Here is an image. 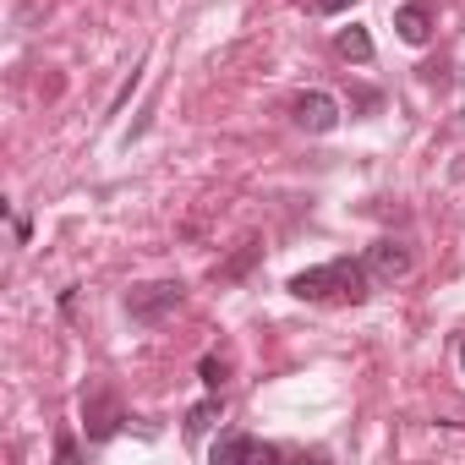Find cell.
<instances>
[{
    "instance_id": "obj_5",
    "label": "cell",
    "mask_w": 465,
    "mask_h": 465,
    "mask_svg": "<svg viewBox=\"0 0 465 465\" xmlns=\"http://www.w3.org/2000/svg\"><path fill=\"white\" fill-rule=\"evenodd\" d=\"M411 247L405 242H394V236H383V242H372L367 247V269H372V280H405L411 274Z\"/></svg>"
},
{
    "instance_id": "obj_12",
    "label": "cell",
    "mask_w": 465,
    "mask_h": 465,
    "mask_svg": "<svg viewBox=\"0 0 465 465\" xmlns=\"http://www.w3.org/2000/svg\"><path fill=\"white\" fill-rule=\"evenodd\" d=\"M351 104H356L361 115H372V110L383 104V94H372V88H356V94H351Z\"/></svg>"
},
{
    "instance_id": "obj_15",
    "label": "cell",
    "mask_w": 465,
    "mask_h": 465,
    "mask_svg": "<svg viewBox=\"0 0 465 465\" xmlns=\"http://www.w3.org/2000/svg\"><path fill=\"white\" fill-rule=\"evenodd\" d=\"M454 175H460V181H465V159H460V164H454Z\"/></svg>"
},
{
    "instance_id": "obj_10",
    "label": "cell",
    "mask_w": 465,
    "mask_h": 465,
    "mask_svg": "<svg viewBox=\"0 0 465 465\" xmlns=\"http://www.w3.org/2000/svg\"><path fill=\"white\" fill-rule=\"evenodd\" d=\"M340 55L345 61H372V39H367V28H340Z\"/></svg>"
},
{
    "instance_id": "obj_1",
    "label": "cell",
    "mask_w": 465,
    "mask_h": 465,
    "mask_svg": "<svg viewBox=\"0 0 465 465\" xmlns=\"http://www.w3.org/2000/svg\"><path fill=\"white\" fill-rule=\"evenodd\" d=\"M291 296L302 302H367L372 296V269L356 263V258H334V263H318V269H302L291 280Z\"/></svg>"
},
{
    "instance_id": "obj_16",
    "label": "cell",
    "mask_w": 465,
    "mask_h": 465,
    "mask_svg": "<svg viewBox=\"0 0 465 465\" xmlns=\"http://www.w3.org/2000/svg\"><path fill=\"white\" fill-rule=\"evenodd\" d=\"M460 367H465V345H460Z\"/></svg>"
},
{
    "instance_id": "obj_14",
    "label": "cell",
    "mask_w": 465,
    "mask_h": 465,
    "mask_svg": "<svg viewBox=\"0 0 465 465\" xmlns=\"http://www.w3.org/2000/svg\"><path fill=\"white\" fill-rule=\"evenodd\" d=\"M55 460H66V465H72V460H77V443H72V438H61V443H55Z\"/></svg>"
},
{
    "instance_id": "obj_13",
    "label": "cell",
    "mask_w": 465,
    "mask_h": 465,
    "mask_svg": "<svg viewBox=\"0 0 465 465\" xmlns=\"http://www.w3.org/2000/svg\"><path fill=\"white\" fill-rule=\"evenodd\" d=\"M312 6H318L323 17H340V12H351V6H356V0H312Z\"/></svg>"
},
{
    "instance_id": "obj_3",
    "label": "cell",
    "mask_w": 465,
    "mask_h": 465,
    "mask_svg": "<svg viewBox=\"0 0 465 465\" xmlns=\"http://www.w3.org/2000/svg\"><path fill=\"white\" fill-rule=\"evenodd\" d=\"M181 296H186V285L181 280H159V285H137L132 296H126V312H132V323H143V329H153V323H164L175 307H181Z\"/></svg>"
},
{
    "instance_id": "obj_6",
    "label": "cell",
    "mask_w": 465,
    "mask_h": 465,
    "mask_svg": "<svg viewBox=\"0 0 465 465\" xmlns=\"http://www.w3.org/2000/svg\"><path fill=\"white\" fill-rule=\"evenodd\" d=\"M394 28H400L405 45H427L432 39V0H405L394 12Z\"/></svg>"
},
{
    "instance_id": "obj_9",
    "label": "cell",
    "mask_w": 465,
    "mask_h": 465,
    "mask_svg": "<svg viewBox=\"0 0 465 465\" xmlns=\"http://www.w3.org/2000/svg\"><path fill=\"white\" fill-rule=\"evenodd\" d=\"M213 421H219V389H213L203 405H192V411H186V438H203Z\"/></svg>"
},
{
    "instance_id": "obj_7",
    "label": "cell",
    "mask_w": 465,
    "mask_h": 465,
    "mask_svg": "<svg viewBox=\"0 0 465 465\" xmlns=\"http://www.w3.org/2000/svg\"><path fill=\"white\" fill-rule=\"evenodd\" d=\"M274 454H280L274 443L247 438V432H230V438H219V443H213V460H274Z\"/></svg>"
},
{
    "instance_id": "obj_4",
    "label": "cell",
    "mask_w": 465,
    "mask_h": 465,
    "mask_svg": "<svg viewBox=\"0 0 465 465\" xmlns=\"http://www.w3.org/2000/svg\"><path fill=\"white\" fill-rule=\"evenodd\" d=\"M291 115H296V126L302 132H312V137H323V132H334L340 126V104H334V94H302L296 104H291Z\"/></svg>"
},
{
    "instance_id": "obj_11",
    "label": "cell",
    "mask_w": 465,
    "mask_h": 465,
    "mask_svg": "<svg viewBox=\"0 0 465 465\" xmlns=\"http://www.w3.org/2000/svg\"><path fill=\"white\" fill-rule=\"evenodd\" d=\"M197 378H203L208 389H224V378H230V361H224V356H203V367H197Z\"/></svg>"
},
{
    "instance_id": "obj_8",
    "label": "cell",
    "mask_w": 465,
    "mask_h": 465,
    "mask_svg": "<svg viewBox=\"0 0 465 465\" xmlns=\"http://www.w3.org/2000/svg\"><path fill=\"white\" fill-rule=\"evenodd\" d=\"M258 258H263V247H258V242H242V252L230 258V263H219V269H213V280H219V285H236V280H247V274H252V263H258Z\"/></svg>"
},
{
    "instance_id": "obj_2",
    "label": "cell",
    "mask_w": 465,
    "mask_h": 465,
    "mask_svg": "<svg viewBox=\"0 0 465 465\" xmlns=\"http://www.w3.org/2000/svg\"><path fill=\"white\" fill-rule=\"evenodd\" d=\"M121 421H126L121 394H115L110 383H94V389L83 394V432H88V443H110V438L121 432Z\"/></svg>"
},
{
    "instance_id": "obj_17",
    "label": "cell",
    "mask_w": 465,
    "mask_h": 465,
    "mask_svg": "<svg viewBox=\"0 0 465 465\" xmlns=\"http://www.w3.org/2000/svg\"><path fill=\"white\" fill-rule=\"evenodd\" d=\"M460 83H465V77H460Z\"/></svg>"
}]
</instances>
